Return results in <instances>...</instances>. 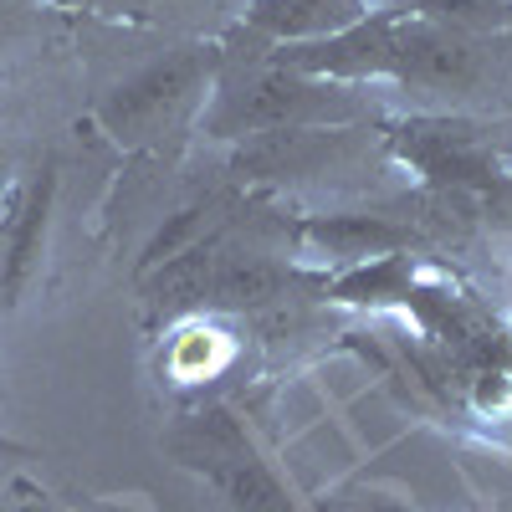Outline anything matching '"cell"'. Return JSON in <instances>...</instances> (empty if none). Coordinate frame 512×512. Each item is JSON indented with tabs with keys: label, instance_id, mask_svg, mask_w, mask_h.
Masks as SVG:
<instances>
[{
	"label": "cell",
	"instance_id": "cell-12",
	"mask_svg": "<svg viewBox=\"0 0 512 512\" xmlns=\"http://www.w3.org/2000/svg\"><path fill=\"white\" fill-rule=\"evenodd\" d=\"M0 451H16V446H11V441H6V436H0Z\"/></svg>",
	"mask_w": 512,
	"mask_h": 512
},
{
	"label": "cell",
	"instance_id": "cell-10",
	"mask_svg": "<svg viewBox=\"0 0 512 512\" xmlns=\"http://www.w3.org/2000/svg\"><path fill=\"white\" fill-rule=\"evenodd\" d=\"M21 31H26V0H0V52L16 47Z\"/></svg>",
	"mask_w": 512,
	"mask_h": 512
},
{
	"label": "cell",
	"instance_id": "cell-6",
	"mask_svg": "<svg viewBox=\"0 0 512 512\" xmlns=\"http://www.w3.org/2000/svg\"><path fill=\"white\" fill-rule=\"evenodd\" d=\"M400 154L415 159L420 175H431L436 185H451V190H492L502 180L497 159L482 149L477 128L461 123V118H420V123H405L395 134Z\"/></svg>",
	"mask_w": 512,
	"mask_h": 512
},
{
	"label": "cell",
	"instance_id": "cell-9",
	"mask_svg": "<svg viewBox=\"0 0 512 512\" xmlns=\"http://www.w3.org/2000/svg\"><path fill=\"white\" fill-rule=\"evenodd\" d=\"M313 241H323L328 251H344V256H369V251L395 246L400 231L384 221H313Z\"/></svg>",
	"mask_w": 512,
	"mask_h": 512
},
{
	"label": "cell",
	"instance_id": "cell-13",
	"mask_svg": "<svg viewBox=\"0 0 512 512\" xmlns=\"http://www.w3.org/2000/svg\"><path fill=\"white\" fill-rule=\"evenodd\" d=\"M0 175H6V159H0Z\"/></svg>",
	"mask_w": 512,
	"mask_h": 512
},
{
	"label": "cell",
	"instance_id": "cell-8",
	"mask_svg": "<svg viewBox=\"0 0 512 512\" xmlns=\"http://www.w3.org/2000/svg\"><path fill=\"white\" fill-rule=\"evenodd\" d=\"M47 195H52V169L36 180V190H31V200H26V210H21V231L11 236V251H6V303H16V292H21V277H26V267H31V251H36V231H41V221H47Z\"/></svg>",
	"mask_w": 512,
	"mask_h": 512
},
{
	"label": "cell",
	"instance_id": "cell-4",
	"mask_svg": "<svg viewBox=\"0 0 512 512\" xmlns=\"http://www.w3.org/2000/svg\"><path fill=\"white\" fill-rule=\"evenodd\" d=\"M175 451L185 456V466H200V472L216 477V487L241 512H297L287 502V492L277 487V477L256 461V451L246 446V436L236 431L231 415L210 410V415L185 420V431L175 436Z\"/></svg>",
	"mask_w": 512,
	"mask_h": 512
},
{
	"label": "cell",
	"instance_id": "cell-11",
	"mask_svg": "<svg viewBox=\"0 0 512 512\" xmlns=\"http://www.w3.org/2000/svg\"><path fill=\"white\" fill-rule=\"evenodd\" d=\"M354 512H405V507H395V502H359Z\"/></svg>",
	"mask_w": 512,
	"mask_h": 512
},
{
	"label": "cell",
	"instance_id": "cell-2",
	"mask_svg": "<svg viewBox=\"0 0 512 512\" xmlns=\"http://www.w3.org/2000/svg\"><path fill=\"white\" fill-rule=\"evenodd\" d=\"M210 72H216V57H200V52H185L175 62H159L149 72H139L134 82H123V88L103 103V123L108 134L123 139V144H144V139H159L169 134L205 93Z\"/></svg>",
	"mask_w": 512,
	"mask_h": 512
},
{
	"label": "cell",
	"instance_id": "cell-1",
	"mask_svg": "<svg viewBox=\"0 0 512 512\" xmlns=\"http://www.w3.org/2000/svg\"><path fill=\"white\" fill-rule=\"evenodd\" d=\"M364 103L344 93L328 77H303L272 67L267 57L251 67H226L216 82V103L205 113L210 134L226 139H251V134H277V128H328L359 118Z\"/></svg>",
	"mask_w": 512,
	"mask_h": 512
},
{
	"label": "cell",
	"instance_id": "cell-7",
	"mask_svg": "<svg viewBox=\"0 0 512 512\" xmlns=\"http://www.w3.org/2000/svg\"><path fill=\"white\" fill-rule=\"evenodd\" d=\"M369 16L364 0H256L251 26L262 31L272 47H292V41H323L338 36Z\"/></svg>",
	"mask_w": 512,
	"mask_h": 512
},
{
	"label": "cell",
	"instance_id": "cell-5",
	"mask_svg": "<svg viewBox=\"0 0 512 512\" xmlns=\"http://www.w3.org/2000/svg\"><path fill=\"white\" fill-rule=\"evenodd\" d=\"M272 67L303 72V77H395V16H364L359 26L323 36V41H292V47L267 52Z\"/></svg>",
	"mask_w": 512,
	"mask_h": 512
},
{
	"label": "cell",
	"instance_id": "cell-3",
	"mask_svg": "<svg viewBox=\"0 0 512 512\" xmlns=\"http://www.w3.org/2000/svg\"><path fill=\"white\" fill-rule=\"evenodd\" d=\"M492 36H472V31H451L425 16L395 21V77L415 82L431 93H461L472 98L487 88L492 77Z\"/></svg>",
	"mask_w": 512,
	"mask_h": 512
}]
</instances>
